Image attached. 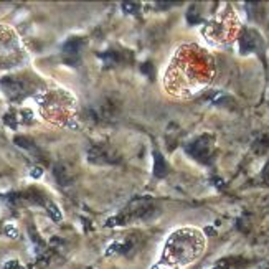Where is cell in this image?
I'll list each match as a JSON object with an SVG mask.
<instances>
[{"label":"cell","mask_w":269,"mask_h":269,"mask_svg":"<svg viewBox=\"0 0 269 269\" xmlns=\"http://www.w3.org/2000/svg\"><path fill=\"white\" fill-rule=\"evenodd\" d=\"M152 172H154L155 178H164L168 172L167 162H165L164 157L159 152H154V168H152Z\"/></svg>","instance_id":"obj_9"},{"label":"cell","mask_w":269,"mask_h":269,"mask_svg":"<svg viewBox=\"0 0 269 269\" xmlns=\"http://www.w3.org/2000/svg\"><path fill=\"white\" fill-rule=\"evenodd\" d=\"M15 144L18 145V147H22V149H25V150H30V152L33 154H36V145L32 142V139H28V137H15Z\"/></svg>","instance_id":"obj_12"},{"label":"cell","mask_w":269,"mask_h":269,"mask_svg":"<svg viewBox=\"0 0 269 269\" xmlns=\"http://www.w3.org/2000/svg\"><path fill=\"white\" fill-rule=\"evenodd\" d=\"M5 233L8 235V236H12V238H15L17 235H18V230L15 228L13 225H7L5 226Z\"/></svg>","instance_id":"obj_15"},{"label":"cell","mask_w":269,"mask_h":269,"mask_svg":"<svg viewBox=\"0 0 269 269\" xmlns=\"http://www.w3.org/2000/svg\"><path fill=\"white\" fill-rule=\"evenodd\" d=\"M88 160L91 164H107V162H111L112 157H111V152H107V150H104L102 147H93V149H89V152H88Z\"/></svg>","instance_id":"obj_8"},{"label":"cell","mask_w":269,"mask_h":269,"mask_svg":"<svg viewBox=\"0 0 269 269\" xmlns=\"http://www.w3.org/2000/svg\"><path fill=\"white\" fill-rule=\"evenodd\" d=\"M211 140L208 137H200L197 139L195 142L190 145V154L195 155L197 159H203L205 155L210 154V149H211Z\"/></svg>","instance_id":"obj_7"},{"label":"cell","mask_w":269,"mask_h":269,"mask_svg":"<svg viewBox=\"0 0 269 269\" xmlns=\"http://www.w3.org/2000/svg\"><path fill=\"white\" fill-rule=\"evenodd\" d=\"M74 98L63 89L45 93L40 98L41 114L51 122H65V119L73 112Z\"/></svg>","instance_id":"obj_4"},{"label":"cell","mask_w":269,"mask_h":269,"mask_svg":"<svg viewBox=\"0 0 269 269\" xmlns=\"http://www.w3.org/2000/svg\"><path fill=\"white\" fill-rule=\"evenodd\" d=\"M53 173L56 177V182H58L60 185H68V183H71V175L66 172L65 165H55Z\"/></svg>","instance_id":"obj_11"},{"label":"cell","mask_w":269,"mask_h":269,"mask_svg":"<svg viewBox=\"0 0 269 269\" xmlns=\"http://www.w3.org/2000/svg\"><path fill=\"white\" fill-rule=\"evenodd\" d=\"M124 12L135 13L137 12V5H135V3H124Z\"/></svg>","instance_id":"obj_17"},{"label":"cell","mask_w":269,"mask_h":269,"mask_svg":"<svg viewBox=\"0 0 269 269\" xmlns=\"http://www.w3.org/2000/svg\"><path fill=\"white\" fill-rule=\"evenodd\" d=\"M215 74V61L208 51L195 43L180 45L164 73V91L170 98L187 99L208 86Z\"/></svg>","instance_id":"obj_1"},{"label":"cell","mask_w":269,"mask_h":269,"mask_svg":"<svg viewBox=\"0 0 269 269\" xmlns=\"http://www.w3.org/2000/svg\"><path fill=\"white\" fill-rule=\"evenodd\" d=\"M205 251V236L197 228H178L172 231L164 244L162 263L182 268L195 263Z\"/></svg>","instance_id":"obj_2"},{"label":"cell","mask_w":269,"mask_h":269,"mask_svg":"<svg viewBox=\"0 0 269 269\" xmlns=\"http://www.w3.org/2000/svg\"><path fill=\"white\" fill-rule=\"evenodd\" d=\"M25 58L23 46L10 28L0 27V69H8L20 65Z\"/></svg>","instance_id":"obj_5"},{"label":"cell","mask_w":269,"mask_h":269,"mask_svg":"<svg viewBox=\"0 0 269 269\" xmlns=\"http://www.w3.org/2000/svg\"><path fill=\"white\" fill-rule=\"evenodd\" d=\"M41 173H43V170H41L40 167H35V168H32V170H30V177L32 178H40Z\"/></svg>","instance_id":"obj_16"},{"label":"cell","mask_w":269,"mask_h":269,"mask_svg":"<svg viewBox=\"0 0 269 269\" xmlns=\"http://www.w3.org/2000/svg\"><path fill=\"white\" fill-rule=\"evenodd\" d=\"M79 40H76V38H74V40H71V41H68V43H66L65 45V51H66V53H71V55H74V53H76V51L79 50Z\"/></svg>","instance_id":"obj_14"},{"label":"cell","mask_w":269,"mask_h":269,"mask_svg":"<svg viewBox=\"0 0 269 269\" xmlns=\"http://www.w3.org/2000/svg\"><path fill=\"white\" fill-rule=\"evenodd\" d=\"M46 211H48L50 218L53 220V221H61V218H63V215H61L60 208L55 203H51V202H48V203H46Z\"/></svg>","instance_id":"obj_13"},{"label":"cell","mask_w":269,"mask_h":269,"mask_svg":"<svg viewBox=\"0 0 269 269\" xmlns=\"http://www.w3.org/2000/svg\"><path fill=\"white\" fill-rule=\"evenodd\" d=\"M152 269H165L164 266H157V268H152Z\"/></svg>","instance_id":"obj_18"},{"label":"cell","mask_w":269,"mask_h":269,"mask_svg":"<svg viewBox=\"0 0 269 269\" xmlns=\"http://www.w3.org/2000/svg\"><path fill=\"white\" fill-rule=\"evenodd\" d=\"M238 32H239V18L236 15V12L230 5H226L223 10H220L202 28L205 40L211 45L230 43V41L236 38Z\"/></svg>","instance_id":"obj_3"},{"label":"cell","mask_w":269,"mask_h":269,"mask_svg":"<svg viewBox=\"0 0 269 269\" xmlns=\"http://www.w3.org/2000/svg\"><path fill=\"white\" fill-rule=\"evenodd\" d=\"M3 93L7 94L12 101H18L32 93V83L23 76H5L0 81Z\"/></svg>","instance_id":"obj_6"},{"label":"cell","mask_w":269,"mask_h":269,"mask_svg":"<svg viewBox=\"0 0 269 269\" xmlns=\"http://www.w3.org/2000/svg\"><path fill=\"white\" fill-rule=\"evenodd\" d=\"M256 41H258V36L254 32H246L244 35L241 36V41H239V45H241V53H248V51H253L256 48Z\"/></svg>","instance_id":"obj_10"}]
</instances>
